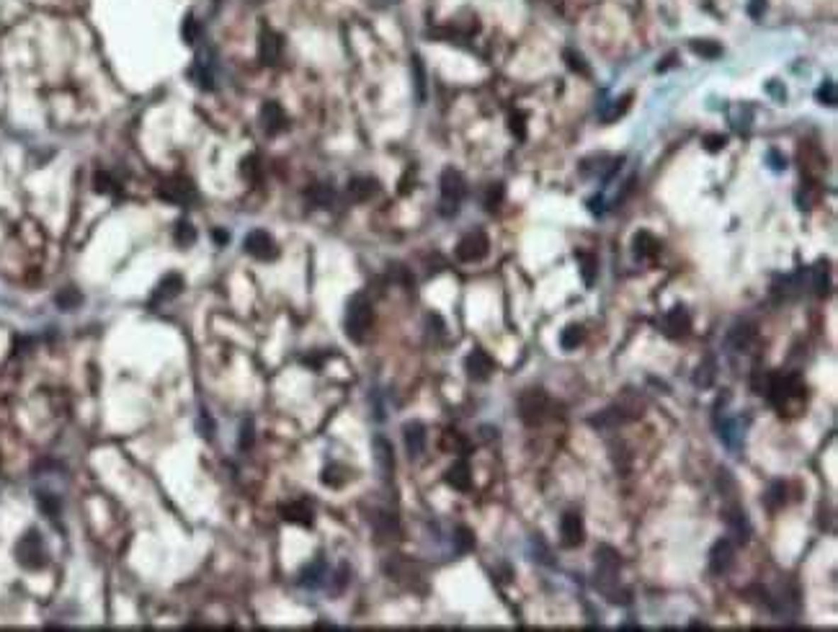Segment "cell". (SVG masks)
<instances>
[{
    "instance_id": "cell-1",
    "label": "cell",
    "mask_w": 838,
    "mask_h": 632,
    "mask_svg": "<svg viewBox=\"0 0 838 632\" xmlns=\"http://www.w3.org/2000/svg\"><path fill=\"white\" fill-rule=\"evenodd\" d=\"M619 553L609 545L596 550V573H593V586L601 591L611 604H630V594L619 591Z\"/></svg>"
},
{
    "instance_id": "cell-2",
    "label": "cell",
    "mask_w": 838,
    "mask_h": 632,
    "mask_svg": "<svg viewBox=\"0 0 838 632\" xmlns=\"http://www.w3.org/2000/svg\"><path fill=\"white\" fill-rule=\"evenodd\" d=\"M371 323H374V310H371L369 297H367V294H354V297L348 299L346 320H343V326H346V336L354 343H364V338H367V333H369Z\"/></svg>"
},
{
    "instance_id": "cell-3",
    "label": "cell",
    "mask_w": 838,
    "mask_h": 632,
    "mask_svg": "<svg viewBox=\"0 0 838 632\" xmlns=\"http://www.w3.org/2000/svg\"><path fill=\"white\" fill-rule=\"evenodd\" d=\"M16 562L26 570H42L47 565V545L36 529H29L16 542Z\"/></svg>"
},
{
    "instance_id": "cell-4",
    "label": "cell",
    "mask_w": 838,
    "mask_h": 632,
    "mask_svg": "<svg viewBox=\"0 0 838 632\" xmlns=\"http://www.w3.org/2000/svg\"><path fill=\"white\" fill-rule=\"evenodd\" d=\"M464 194H467V184H464L462 173L454 171V168H447L441 173V214L444 217L457 214Z\"/></svg>"
},
{
    "instance_id": "cell-5",
    "label": "cell",
    "mask_w": 838,
    "mask_h": 632,
    "mask_svg": "<svg viewBox=\"0 0 838 632\" xmlns=\"http://www.w3.org/2000/svg\"><path fill=\"white\" fill-rule=\"evenodd\" d=\"M549 395L540 387H529L519 398V416L526 426H540L549 413Z\"/></svg>"
},
{
    "instance_id": "cell-6",
    "label": "cell",
    "mask_w": 838,
    "mask_h": 632,
    "mask_svg": "<svg viewBox=\"0 0 838 632\" xmlns=\"http://www.w3.org/2000/svg\"><path fill=\"white\" fill-rule=\"evenodd\" d=\"M488 250H491V240H488V235L483 233V230H472V233H467L459 240V245H457V258L464 263H475V261H483L485 256H488Z\"/></svg>"
},
{
    "instance_id": "cell-7",
    "label": "cell",
    "mask_w": 838,
    "mask_h": 632,
    "mask_svg": "<svg viewBox=\"0 0 838 632\" xmlns=\"http://www.w3.org/2000/svg\"><path fill=\"white\" fill-rule=\"evenodd\" d=\"M157 196L165 201H171V204H194L196 201V189L191 186V181H186V178H171V181H165L160 189H157Z\"/></svg>"
},
{
    "instance_id": "cell-8",
    "label": "cell",
    "mask_w": 838,
    "mask_h": 632,
    "mask_svg": "<svg viewBox=\"0 0 838 632\" xmlns=\"http://www.w3.org/2000/svg\"><path fill=\"white\" fill-rule=\"evenodd\" d=\"M245 250H248L253 258H258V261H274V258L279 256L276 240H274L266 230H253V233H248V238H245Z\"/></svg>"
},
{
    "instance_id": "cell-9",
    "label": "cell",
    "mask_w": 838,
    "mask_h": 632,
    "mask_svg": "<svg viewBox=\"0 0 838 632\" xmlns=\"http://www.w3.org/2000/svg\"><path fill=\"white\" fill-rule=\"evenodd\" d=\"M464 372H467L469 379L485 382V379L496 372V362H493V356L488 354V351H483V348H472V351L467 354V359H464Z\"/></svg>"
},
{
    "instance_id": "cell-10",
    "label": "cell",
    "mask_w": 838,
    "mask_h": 632,
    "mask_svg": "<svg viewBox=\"0 0 838 632\" xmlns=\"http://www.w3.org/2000/svg\"><path fill=\"white\" fill-rule=\"evenodd\" d=\"M560 542L565 547H581L586 542V524H583V516L576 511H568L560 519Z\"/></svg>"
},
{
    "instance_id": "cell-11",
    "label": "cell",
    "mask_w": 838,
    "mask_h": 632,
    "mask_svg": "<svg viewBox=\"0 0 838 632\" xmlns=\"http://www.w3.org/2000/svg\"><path fill=\"white\" fill-rule=\"evenodd\" d=\"M689 331H691V315L683 305H676L674 310H668L663 315V333L668 338H674V341L676 338H683Z\"/></svg>"
},
{
    "instance_id": "cell-12",
    "label": "cell",
    "mask_w": 838,
    "mask_h": 632,
    "mask_svg": "<svg viewBox=\"0 0 838 632\" xmlns=\"http://www.w3.org/2000/svg\"><path fill=\"white\" fill-rule=\"evenodd\" d=\"M725 524H727L732 545H746L748 537H751V524H748V516L740 506H730L725 511Z\"/></svg>"
},
{
    "instance_id": "cell-13",
    "label": "cell",
    "mask_w": 838,
    "mask_h": 632,
    "mask_svg": "<svg viewBox=\"0 0 838 632\" xmlns=\"http://www.w3.org/2000/svg\"><path fill=\"white\" fill-rule=\"evenodd\" d=\"M732 562H735V545H732L730 540L715 542V547H712V553H710V570H712V573H715V575L727 573V570L732 568Z\"/></svg>"
},
{
    "instance_id": "cell-14",
    "label": "cell",
    "mask_w": 838,
    "mask_h": 632,
    "mask_svg": "<svg viewBox=\"0 0 838 632\" xmlns=\"http://www.w3.org/2000/svg\"><path fill=\"white\" fill-rule=\"evenodd\" d=\"M403 441L410 460H418L423 455V449H426V426L420 421H408L403 426Z\"/></svg>"
},
{
    "instance_id": "cell-15",
    "label": "cell",
    "mask_w": 838,
    "mask_h": 632,
    "mask_svg": "<svg viewBox=\"0 0 838 632\" xmlns=\"http://www.w3.org/2000/svg\"><path fill=\"white\" fill-rule=\"evenodd\" d=\"M279 514H281L284 521L297 524V526H313V521H315L313 506L307 504V501H289V504H284L281 509H279Z\"/></svg>"
},
{
    "instance_id": "cell-16",
    "label": "cell",
    "mask_w": 838,
    "mask_h": 632,
    "mask_svg": "<svg viewBox=\"0 0 838 632\" xmlns=\"http://www.w3.org/2000/svg\"><path fill=\"white\" fill-rule=\"evenodd\" d=\"M371 449H374L376 467H379L382 477H387V480H390L392 472H395V452H392V444L384 439L382 433H376L374 441H371Z\"/></svg>"
},
{
    "instance_id": "cell-17",
    "label": "cell",
    "mask_w": 838,
    "mask_h": 632,
    "mask_svg": "<svg viewBox=\"0 0 838 632\" xmlns=\"http://www.w3.org/2000/svg\"><path fill=\"white\" fill-rule=\"evenodd\" d=\"M184 292V277L181 274H165L160 282H157L152 297H150V305H160V302H168V299L178 297Z\"/></svg>"
},
{
    "instance_id": "cell-18",
    "label": "cell",
    "mask_w": 838,
    "mask_h": 632,
    "mask_svg": "<svg viewBox=\"0 0 838 632\" xmlns=\"http://www.w3.org/2000/svg\"><path fill=\"white\" fill-rule=\"evenodd\" d=\"M753 341H756V328H753L751 323H738V326H732L730 331H727V338H725L727 348H730V351H738V354L748 351Z\"/></svg>"
},
{
    "instance_id": "cell-19",
    "label": "cell",
    "mask_w": 838,
    "mask_h": 632,
    "mask_svg": "<svg viewBox=\"0 0 838 632\" xmlns=\"http://www.w3.org/2000/svg\"><path fill=\"white\" fill-rule=\"evenodd\" d=\"M258 57L263 65H276L281 57V39L271 29L261 31V39H258Z\"/></svg>"
},
{
    "instance_id": "cell-20",
    "label": "cell",
    "mask_w": 838,
    "mask_h": 632,
    "mask_svg": "<svg viewBox=\"0 0 838 632\" xmlns=\"http://www.w3.org/2000/svg\"><path fill=\"white\" fill-rule=\"evenodd\" d=\"M261 124L263 129H266V135H279L281 129L286 127V114L284 109L279 106V104H274V101H269V104H263L261 109Z\"/></svg>"
},
{
    "instance_id": "cell-21",
    "label": "cell",
    "mask_w": 838,
    "mask_h": 632,
    "mask_svg": "<svg viewBox=\"0 0 838 632\" xmlns=\"http://www.w3.org/2000/svg\"><path fill=\"white\" fill-rule=\"evenodd\" d=\"M376 192H379V184L369 176H359L348 181V196H351V201H369Z\"/></svg>"
},
{
    "instance_id": "cell-22",
    "label": "cell",
    "mask_w": 838,
    "mask_h": 632,
    "mask_svg": "<svg viewBox=\"0 0 838 632\" xmlns=\"http://www.w3.org/2000/svg\"><path fill=\"white\" fill-rule=\"evenodd\" d=\"M447 483L454 490H469L472 488V470L464 460H457L452 467L447 470Z\"/></svg>"
},
{
    "instance_id": "cell-23",
    "label": "cell",
    "mask_w": 838,
    "mask_h": 632,
    "mask_svg": "<svg viewBox=\"0 0 838 632\" xmlns=\"http://www.w3.org/2000/svg\"><path fill=\"white\" fill-rule=\"evenodd\" d=\"M325 575H328L325 560L318 558L315 562H310V565L302 568V573H299V586H305V589H318V586H323Z\"/></svg>"
},
{
    "instance_id": "cell-24",
    "label": "cell",
    "mask_w": 838,
    "mask_h": 632,
    "mask_svg": "<svg viewBox=\"0 0 838 632\" xmlns=\"http://www.w3.org/2000/svg\"><path fill=\"white\" fill-rule=\"evenodd\" d=\"M632 248H635V256H637V258H653V256H658V250H661V243H658V238H655L653 233H647V230H639V233L635 235Z\"/></svg>"
},
{
    "instance_id": "cell-25",
    "label": "cell",
    "mask_w": 838,
    "mask_h": 632,
    "mask_svg": "<svg viewBox=\"0 0 838 632\" xmlns=\"http://www.w3.org/2000/svg\"><path fill=\"white\" fill-rule=\"evenodd\" d=\"M715 377H717V362H715V356H704L702 364H699L694 372V384L707 390V387H712Z\"/></svg>"
},
{
    "instance_id": "cell-26",
    "label": "cell",
    "mask_w": 838,
    "mask_h": 632,
    "mask_svg": "<svg viewBox=\"0 0 838 632\" xmlns=\"http://www.w3.org/2000/svg\"><path fill=\"white\" fill-rule=\"evenodd\" d=\"M625 421H630V418H627V413L622 411L619 405H614V408H609V411L598 413L596 418H591V426H596V428H617V426H622Z\"/></svg>"
},
{
    "instance_id": "cell-27",
    "label": "cell",
    "mask_w": 838,
    "mask_h": 632,
    "mask_svg": "<svg viewBox=\"0 0 838 632\" xmlns=\"http://www.w3.org/2000/svg\"><path fill=\"white\" fill-rule=\"evenodd\" d=\"M55 305H57L60 310H65V313H72V310H78V307L83 305V294H80V289H75V287H65V289H60L57 294H55Z\"/></svg>"
},
{
    "instance_id": "cell-28",
    "label": "cell",
    "mask_w": 838,
    "mask_h": 632,
    "mask_svg": "<svg viewBox=\"0 0 838 632\" xmlns=\"http://www.w3.org/2000/svg\"><path fill=\"white\" fill-rule=\"evenodd\" d=\"M307 199H310V204H313V206H320V209H323V206H330V204H333V199H335L333 186L315 184L313 189L307 192Z\"/></svg>"
},
{
    "instance_id": "cell-29",
    "label": "cell",
    "mask_w": 838,
    "mask_h": 632,
    "mask_svg": "<svg viewBox=\"0 0 838 632\" xmlns=\"http://www.w3.org/2000/svg\"><path fill=\"white\" fill-rule=\"evenodd\" d=\"M583 338H586L583 326H576V323H573V326H568L560 333V346L565 348V351H576V348L583 343Z\"/></svg>"
},
{
    "instance_id": "cell-30",
    "label": "cell",
    "mask_w": 838,
    "mask_h": 632,
    "mask_svg": "<svg viewBox=\"0 0 838 632\" xmlns=\"http://www.w3.org/2000/svg\"><path fill=\"white\" fill-rule=\"evenodd\" d=\"M320 480H323L325 485H330V488H341V485H346V480H348V470L343 467V465H328V467L323 470Z\"/></svg>"
},
{
    "instance_id": "cell-31",
    "label": "cell",
    "mask_w": 838,
    "mask_h": 632,
    "mask_svg": "<svg viewBox=\"0 0 838 632\" xmlns=\"http://www.w3.org/2000/svg\"><path fill=\"white\" fill-rule=\"evenodd\" d=\"M784 501H787V488H784V483H771V488L766 490V496H764V506H766L769 511H779L781 506H784Z\"/></svg>"
},
{
    "instance_id": "cell-32",
    "label": "cell",
    "mask_w": 838,
    "mask_h": 632,
    "mask_svg": "<svg viewBox=\"0 0 838 632\" xmlns=\"http://www.w3.org/2000/svg\"><path fill=\"white\" fill-rule=\"evenodd\" d=\"M173 238H176V243L181 245V248H191L194 243H196V228H194L191 222H176V230H173Z\"/></svg>"
},
{
    "instance_id": "cell-33",
    "label": "cell",
    "mask_w": 838,
    "mask_h": 632,
    "mask_svg": "<svg viewBox=\"0 0 838 632\" xmlns=\"http://www.w3.org/2000/svg\"><path fill=\"white\" fill-rule=\"evenodd\" d=\"M452 542H454V550L459 555H467L472 547H475V534H472V529L469 526H457L454 529V537H452Z\"/></svg>"
},
{
    "instance_id": "cell-34",
    "label": "cell",
    "mask_w": 838,
    "mask_h": 632,
    "mask_svg": "<svg viewBox=\"0 0 838 632\" xmlns=\"http://www.w3.org/2000/svg\"><path fill=\"white\" fill-rule=\"evenodd\" d=\"M810 274H812V289H815V294L817 297H825L828 294V263L820 261Z\"/></svg>"
},
{
    "instance_id": "cell-35",
    "label": "cell",
    "mask_w": 838,
    "mask_h": 632,
    "mask_svg": "<svg viewBox=\"0 0 838 632\" xmlns=\"http://www.w3.org/2000/svg\"><path fill=\"white\" fill-rule=\"evenodd\" d=\"M374 529L379 537H392V534L400 532L398 519L392 516V514H379V516L374 519Z\"/></svg>"
},
{
    "instance_id": "cell-36",
    "label": "cell",
    "mask_w": 838,
    "mask_h": 632,
    "mask_svg": "<svg viewBox=\"0 0 838 632\" xmlns=\"http://www.w3.org/2000/svg\"><path fill=\"white\" fill-rule=\"evenodd\" d=\"M253 441H256V426H253V421L245 418L240 426V436H238V449L240 452H248L250 447H253Z\"/></svg>"
},
{
    "instance_id": "cell-37",
    "label": "cell",
    "mask_w": 838,
    "mask_h": 632,
    "mask_svg": "<svg viewBox=\"0 0 838 632\" xmlns=\"http://www.w3.org/2000/svg\"><path fill=\"white\" fill-rule=\"evenodd\" d=\"M36 501H39V506H42V511L47 514V516L55 521V519L60 516V498L55 496V493H39L36 496Z\"/></svg>"
},
{
    "instance_id": "cell-38",
    "label": "cell",
    "mask_w": 838,
    "mask_h": 632,
    "mask_svg": "<svg viewBox=\"0 0 838 632\" xmlns=\"http://www.w3.org/2000/svg\"><path fill=\"white\" fill-rule=\"evenodd\" d=\"M503 196H505V189H503V184H491L488 186V192H485V199H483V204H485V209H498V204H501V201H503Z\"/></svg>"
},
{
    "instance_id": "cell-39",
    "label": "cell",
    "mask_w": 838,
    "mask_h": 632,
    "mask_svg": "<svg viewBox=\"0 0 838 632\" xmlns=\"http://www.w3.org/2000/svg\"><path fill=\"white\" fill-rule=\"evenodd\" d=\"M93 189H96L99 194H108V192H114V189H116V181L108 176L106 171H99L96 176H93Z\"/></svg>"
},
{
    "instance_id": "cell-40",
    "label": "cell",
    "mask_w": 838,
    "mask_h": 632,
    "mask_svg": "<svg viewBox=\"0 0 838 632\" xmlns=\"http://www.w3.org/2000/svg\"><path fill=\"white\" fill-rule=\"evenodd\" d=\"M413 72H415V91H418V101H423V99H426V72H423L420 57H413Z\"/></svg>"
},
{
    "instance_id": "cell-41",
    "label": "cell",
    "mask_w": 838,
    "mask_h": 632,
    "mask_svg": "<svg viewBox=\"0 0 838 632\" xmlns=\"http://www.w3.org/2000/svg\"><path fill=\"white\" fill-rule=\"evenodd\" d=\"M717 485H720V490H722L725 498H735V493H738V485H735V480H732V475L727 472V470H720Z\"/></svg>"
},
{
    "instance_id": "cell-42",
    "label": "cell",
    "mask_w": 838,
    "mask_h": 632,
    "mask_svg": "<svg viewBox=\"0 0 838 632\" xmlns=\"http://www.w3.org/2000/svg\"><path fill=\"white\" fill-rule=\"evenodd\" d=\"M199 34H201L199 21H194V16H186V21H184V39H186V44H196V42H199Z\"/></svg>"
},
{
    "instance_id": "cell-43",
    "label": "cell",
    "mask_w": 838,
    "mask_h": 632,
    "mask_svg": "<svg viewBox=\"0 0 838 632\" xmlns=\"http://www.w3.org/2000/svg\"><path fill=\"white\" fill-rule=\"evenodd\" d=\"M578 261L583 263V279H586V284H593V277H596V258L588 256V253H578Z\"/></svg>"
},
{
    "instance_id": "cell-44",
    "label": "cell",
    "mask_w": 838,
    "mask_h": 632,
    "mask_svg": "<svg viewBox=\"0 0 838 632\" xmlns=\"http://www.w3.org/2000/svg\"><path fill=\"white\" fill-rule=\"evenodd\" d=\"M565 60H568L570 70L581 72V75H588V65H586V60L581 57V55H576V52L565 50Z\"/></svg>"
},
{
    "instance_id": "cell-45",
    "label": "cell",
    "mask_w": 838,
    "mask_h": 632,
    "mask_svg": "<svg viewBox=\"0 0 838 632\" xmlns=\"http://www.w3.org/2000/svg\"><path fill=\"white\" fill-rule=\"evenodd\" d=\"M691 50H694L696 55H702V57H717L720 55V47L712 42H694L691 44Z\"/></svg>"
},
{
    "instance_id": "cell-46",
    "label": "cell",
    "mask_w": 838,
    "mask_h": 632,
    "mask_svg": "<svg viewBox=\"0 0 838 632\" xmlns=\"http://www.w3.org/2000/svg\"><path fill=\"white\" fill-rule=\"evenodd\" d=\"M196 431L204 436V439H212L214 433V423L212 418H209V413H199V421H196Z\"/></svg>"
},
{
    "instance_id": "cell-47",
    "label": "cell",
    "mask_w": 838,
    "mask_h": 632,
    "mask_svg": "<svg viewBox=\"0 0 838 632\" xmlns=\"http://www.w3.org/2000/svg\"><path fill=\"white\" fill-rule=\"evenodd\" d=\"M817 99L823 101V104H828V106H836V86H833L831 80L817 91Z\"/></svg>"
},
{
    "instance_id": "cell-48",
    "label": "cell",
    "mask_w": 838,
    "mask_h": 632,
    "mask_svg": "<svg viewBox=\"0 0 838 632\" xmlns=\"http://www.w3.org/2000/svg\"><path fill=\"white\" fill-rule=\"evenodd\" d=\"M725 143H727V140H725L722 135H707V137H704V145H707V150H710V153H717L720 148H725Z\"/></svg>"
},
{
    "instance_id": "cell-49",
    "label": "cell",
    "mask_w": 838,
    "mask_h": 632,
    "mask_svg": "<svg viewBox=\"0 0 838 632\" xmlns=\"http://www.w3.org/2000/svg\"><path fill=\"white\" fill-rule=\"evenodd\" d=\"M258 160L253 155L250 157H245V160H242V176L245 178H256V171H258Z\"/></svg>"
},
{
    "instance_id": "cell-50",
    "label": "cell",
    "mask_w": 838,
    "mask_h": 632,
    "mask_svg": "<svg viewBox=\"0 0 838 632\" xmlns=\"http://www.w3.org/2000/svg\"><path fill=\"white\" fill-rule=\"evenodd\" d=\"M511 129H513V135L519 137V140H524V137H526L524 119H521V114H519V116H511Z\"/></svg>"
},
{
    "instance_id": "cell-51",
    "label": "cell",
    "mask_w": 838,
    "mask_h": 632,
    "mask_svg": "<svg viewBox=\"0 0 838 632\" xmlns=\"http://www.w3.org/2000/svg\"><path fill=\"white\" fill-rule=\"evenodd\" d=\"M769 163H771V168H774V171H781V168L787 165V160H784V157H781L776 150H769Z\"/></svg>"
},
{
    "instance_id": "cell-52",
    "label": "cell",
    "mask_w": 838,
    "mask_h": 632,
    "mask_svg": "<svg viewBox=\"0 0 838 632\" xmlns=\"http://www.w3.org/2000/svg\"><path fill=\"white\" fill-rule=\"evenodd\" d=\"M212 240L217 243V245H228V240H230L228 230H214V233H212Z\"/></svg>"
},
{
    "instance_id": "cell-53",
    "label": "cell",
    "mask_w": 838,
    "mask_h": 632,
    "mask_svg": "<svg viewBox=\"0 0 838 632\" xmlns=\"http://www.w3.org/2000/svg\"><path fill=\"white\" fill-rule=\"evenodd\" d=\"M761 6H766V0H753L751 6H748V13L753 16V18H759L761 16Z\"/></svg>"
}]
</instances>
